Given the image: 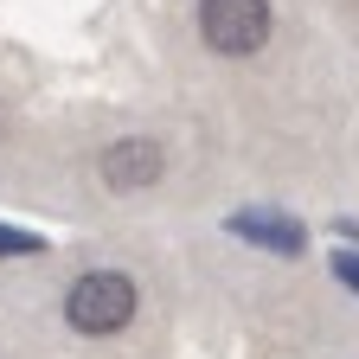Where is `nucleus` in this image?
Returning <instances> with one entry per match:
<instances>
[{"instance_id": "obj_1", "label": "nucleus", "mask_w": 359, "mask_h": 359, "mask_svg": "<svg viewBox=\"0 0 359 359\" xmlns=\"http://www.w3.org/2000/svg\"><path fill=\"white\" fill-rule=\"evenodd\" d=\"M65 321L90 340H103V334H122L135 321V283L122 276V269H83V276L71 283L65 295Z\"/></svg>"}, {"instance_id": "obj_2", "label": "nucleus", "mask_w": 359, "mask_h": 359, "mask_svg": "<svg viewBox=\"0 0 359 359\" xmlns=\"http://www.w3.org/2000/svg\"><path fill=\"white\" fill-rule=\"evenodd\" d=\"M199 39L218 58H250L269 39V0H199Z\"/></svg>"}, {"instance_id": "obj_3", "label": "nucleus", "mask_w": 359, "mask_h": 359, "mask_svg": "<svg viewBox=\"0 0 359 359\" xmlns=\"http://www.w3.org/2000/svg\"><path fill=\"white\" fill-rule=\"evenodd\" d=\"M161 173H167V154H161V142H148V135H128V142H109L103 148V180H109L116 193L154 187Z\"/></svg>"}, {"instance_id": "obj_4", "label": "nucleus", "mask_w": 359, "mask_h": 359, "mask_svg": "<svg viewBox=\"0 0 359 359\" xmlns=\"http://www.w3.org/2000/svg\"><path fill=\"white\" fill-rule=\"evenodd\" d=\"M231 231L263 244V250H276V257H302L308 250V231L295 218H283V212H231Z\"/></svg>"}, {"instance_id": "obj_5", "label": "nucleus", "mask_w": 359, "mask_h": 359, "mask_svg": "<svg viewBox=\"0 0 359 359\" xmlns=\"http://www.w3.org/2000/svg\"><path fill=\"white\" fill-rule=\"evenodd\" d=\"M45 238L39 231H20V224H0V257H39Z\"/></svg>"}, {"instance_id": "obj_6", "label": "nucleus", "mask_w": 359, "mask_h": 359, "mask_svg": "<svg viewBox=\"0 0 359 359\" xmlns=\"http://www.w3.org/2000/svg\"><path fill=\"white\" fill-rule=\"evenodd\" d=\"M334 276H340V283L359 295V257H353V250H334Z\"/></svg>"}]
</instances>
